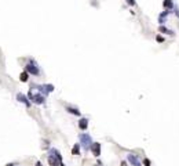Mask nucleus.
Here are the masks:
<instances>
[{
    "label": "nucleus",
    "instance_id": "obj_16",
    "mask_svg": "<svg viewBox=\"0 0 179 166\" xmlns=\"http://www.w3.org/2000/svg\"><path fill=\"white\" fill-rule=\"evenodd\" d=\"M156 40L160 42V43H163V42H164V37L161 36V35H157V36H156Z\"/></svg>",
    "mask_w": 179,
    "mask_h": 166
},
{
    "label": "nucleus",
    "instance_id": "obj_17",
    "mask_svg": "<svg viewBox=\"0 0 179 166\" xmlns=\"http://www.w3.org/2000/svg\"><path fill=\"white\" fill-rule=\"evenodd\" d=\"M125 1H127V3L130 4V6H135V4H136L135 0H125Z\"/></svg>",
    "mask_w": 179,
    "mask_h": 166
},
{
    "label": "nucleus",
    "instance_id": "obj_8",
    "mask_svg": "<svg viewBox=\"0 0 179 166\" xmlns=\"http://www.w3.org/2000/svg\"><path fill=\"white\" fill-rule=\"evenodd\" d=\"M159 32H160V33H165V35H171V36H174V35H175V33H174V31L168 29L167 26H164V25H160Z\"/></svg>",
    "mask_w": 179,
    "mask_h": 166
},
{
    "label": "nucleus",
    "instance_id": "obj_1",
    "mask_svg": "<svg viewBox=\"0 0 179 166\" xmlns=\"http://www.w3.org/2000/svg\"><path fill=\"white\" fill-rule=\"evenodd\" d=\"M28 98H29V101L33 102V104H36V105H41V104H44V102H46V97H44L43 94L35 93L33 90H29Z\"/></svg>",
    "mask_w": 179,
    "mask_h": 166
},
{
    "label": "nucleus",
    "instance_id": "obj_11",
    "mask_svg": "<svg viewBox=\"0 0 179 166\" xmlns=\"http://www.w3.org/2000/svg\"><path fill=\"white\" fill-rule=\"evenodd\" d=\"M48 154H50V155H52V156H55V158H57V159H59V161H62V156H61V152H59V151H58V150H57V148H51Z\"/></svg>",
    "mask_w": 179,
    "mask_h": 166
},
{
    "label": "nucleus",
    "instance_id": "obj_4",
    "mask_svg": "<svg viewBox=\"0 0 179 166\" xmlns=\"http://www.w3.org/2000/svg\"><path fill=\"white\" fill-rule=\"evenodd\" d=\"M127 159H128V162L131 163L132 166H142L141 159L138 158V156H135L134 154H128V155H127Z\"/></svg>",
    "mask_w": 179,
    "mask_h": 166
},
{
    "label": "nucleus",
    "instance_id": "obj_6",
    "mask_svg": "<svg viewBox=\"0 0 179 166\" xmlns=\"http://www.w3.org/2000/svg\"><path fill=\"white\" fill-rule=\"evenodd\" d=\"M17 100H18L20 102H22V104H25L26 107H30V104H32V102L29 101V98L26 97L25 94H22V93H18V94H17Z\"/></svg>",
    "mask_w": 179,
    "mask_h": 166
},
{
    "label": "nucleus",
    "instance_id": "obj_5",
    "mask_svg": "<svg viewBox=\"0 0 179 166\" xmlns=\"http://www.w3.org/2000/svg\"><path fill=\"white\" fill-rule=\"evenodd\" d=\"M90 150H91L92 155L98 158V156L101 155V144H99V143H92V146H91V148H90Z\"/></svg>",
    "mask_w": 179,
    "mask_h": 166
},
{
    "label": "nucleus",
    "instance_id": "obj_3",
    "mask_svg": "<svg viewBox=\"0 0 179 166\" xmlns=\"http://www.w3.org/2000/svg\"><path fill=\"white\" fill-rule=\"evenodd\" d=\"M25 71H26L28 73H32V75H35V76H39V75H40L39 67H37V64H36L33 60H30L28 64L25 65Z\"/></svg>",
    "mask_w": 179,
    "mask_h": 166
},
{
    "label": "nucleus",
    "instance_id": "obj_15",
    "mask_svg": "<svg viewBox=\"0 0 179 166\" xmlns=\"http://www.w3.org/2000/svg\"><path fill=\"white\" fill-rule=\"evenodd\" d=\"M143 166H150L151 165V162H150V159H147V158H145L143 159Z\"/></svg>",
    "mask_w": 179,
    "mask_h": 166
},
{
    "label": "nucleus",
    "instance_id": "obj_14",
    "mask_svg": "<svg viewBox=\"0 0 179 166\" xmlns=\"http://www.w3.org/2000/svg\"><path fill=\"white\" fill-rule=\"evenodd\" d=\"M72 155H80V144H75L72 148Z\"/></svg>",
    "mask_w": 179,
    "mask_h": 166
},
{
    "label": "nucleus",
    "instance_id": "obj_12",
    "mask_svg": "<svg viewBox=\"0 0 179 166\" xmlns=\"http://www.w3.org/2000/svg\"><path fill=\"white\" fill-rule=\"evenodd\" d=\"M168 14H170V11H164V12H161V14L159 15V22H160L161 25L165 22V18H167Z\"/></svg>",
    "mask_w": 179,
    "mask_h": 166
},
{
    "label": "nucleus",
    "instance_id": "obj_9",
    "mask_svg": "<svg viewBox=\"0 0 179 166\" xmlns=\"http://www.w3.org/2000/svg\"><path fill=\"white\" fill-rule=\"evenodd\" d=\"M79 127L81 130H86L88 127V119L87 118H81V119H80L79 121Z\"/></svg>",
    "mask_w": 179,
    "mask_h": 166
},
{
    "label": "nucleus",
    "instance_id": "obj_18",
    "mask_svg": "<svg viewBox=\"0 0 179 166\" xmlns=\"http://www.w3.org/2000/svg\"><path fill=\"white\" fill-rule=\"evenodd\" d=\"M174 11H175L176 17H178V18H179V7H178V6H175V7H174Z\"/></svg>",
    "mask_w": 179,
    "mask_h": 166
},
{
    "label": "nucleus",
    "instance_id": "obj_2",
    "mask_svg": "<svg viewBox=\"0 0 179 166\" xmlns=\"http://www.w3.org/2000/svg\"><path fill=\"white\" fill-rule=\"evenodd\" d=\"M79 138H80V147H83L84 151H90V148H91V146H92L91 136L87 133H81L79 136Z\"/></svg>",
    "mask_w": 179,
    "mask_h": 166
},
{
    "label": "nucleus",
    "instance_id": "obj_19",
    "mask_svg": "<svg viewBox=\"0 0 179 166\" xmlns=\"http://www.w3.org/2000/svg\"><path fill=\"white\" fill-rule=\"evenodd\" d=\"M120 166H128V165H127V162H125V161H121V163H120Z\"/></svg>",
    "mask_w": 179,
    "mask_h": 166
},
{
    "label": "nucleus",
    "instance_id": "obj_10",
    "mask_svg": "<svg viewBox=\"0 0 179 166\" xmlns=\"http://www.w3.org/2000/svg\"><path fill=\"white\" fill-rule=\"evenodd\" d=\"M66 111H68L69 113H72V115H76V116H80L81 115V112H80L77 108H75V107H66Z\"/></svg>",
    "mask_w": 179,
    "mask_h": 166
},
{
    "label": "nucleus",
    "instance_id": "obj_20",
    "mask_svg": "<svg viewBox=\"0 0 179 166\" xmlns=\"http://www.w3.org/2000/svg\"><path fill=\"white\" fill-rule=\"evenodd\" d=\"M36 166H43V165H41L40 162H36Z\"/></svg>",
    "mask_w": 179,
    "mask_h": 166
},
{
    "label": "nucleus",
    "instance_id": "obj_7",
    "mask_svg": "<svg viewBox=\"0 0 179 166\" xmlns=\"http://www.w3.org/2000/svg\"><path fill=\"white\" fill-rule=\"evenodd\" d=\"M163 7L165 8V11L171 12L175 6H174V1H172V0H164V1H163Z\"/></svg>",
    "mask_w": 179,
    "mask_h": 166
},
{
    "label": "nucleus",
    "instance_id": "obj_21",
    "mask_svg": "<svg viewBox=\"0 0 179 166\" xmlns=\"http://www.w3.org/2000/svg\"><path fill=\"white\" fill-rule=\"evenodd\" d=\"M101 165H102V163H101V161H98V166H101Z\"/></svg>",
    "mask_w": 179,
    "mask_h": 166
},
{
    "label": "nucleus",
    "instance_id": "obj_13",
    "mask_svg": "<svg viewBox=\"0 0 179 166\" xmlns=\"http://www.w3.org/2000/svg\"><path fill=\"white\" fill-rule=\"evenodd\" d=\"M20 79H21V82H28V79H29V73L26 72V71H24V72L20 75Z\"/></svg>",
    "mask_w": 179,
    "mask_h": 166
}]
</instances>
